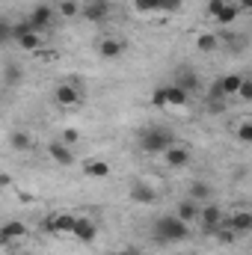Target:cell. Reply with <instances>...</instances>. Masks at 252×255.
Wrapping results in <instances>:
<instances>
[{
    "mask_svg": "<svg viewBox=\"0 0 252 255\" xmlns=\"http://www.w3.org/2000/svg\"><path fill=\"white\" fill-rule=\"evenodd\" d=\"M175 142V133L163 125H145L139 130V148L145 154H163Z\"/></svg>",
    "mask_w": 252,
    "mask_h": 255,
    "instance_id": "cell-1",
    "label": "cell"
},
{
    "mask_svg": "<svg viewBox=\"0 0 252 255\" xmlns=\"http://www.w3.org/2000/svg\"><path fill=\"white\" fill-rule=\"evenodd\" d=\"M187 235H190L187 223H181L175 214L154 220V229H151V238L160 241V244H178V241H187Z\"/></svg>",
    "mask_w": 252,
    "mask_h": 255,
    "instance_id": "cell-2",
    "label": "cell"
},
{
    "mask_svg": "<svg viewBox=\"0 0 252 255\" xmlns=\"http://www.w3.org/2000/svg\"><path fill=\"white\" fill-rule=\"evenodd\" d=\"M110 9H113L110 0H83L80 3V15L92 24H104L110 18Z\"/></svg>",
    "mask_w": 252,
    "mask_h": 255,
    "instance_id": "cell-3",
    "label": "cell"
},
{
    "mask_svg": "<svg viewBox=\"0 0 252 255\" xmlns=\"http://www.w3.org/2000/svg\"><path fill=\"white\" fill-rule=\"evenodd\" d=\"M196 220H202V232H208V235H214L220 226H223V208H217V205H205V208H199V217Z\"/></svg>",
    "mask_w": 252,
    "mask_h": 255,
    "instance_id": "cell-4",
    "label": "cell"
},
{
    "mask_svg": "<svg viewBox=\"0 0 252 255\" xmlns=\"http://www.w3.org/2000/svg\"><path fill=\"white\" fill-rule=\"evenodd\" d=\"M51 21H54V9H51V6H45V3L33 6V12H30V18H27V24H30L36 33L48 30V27H51Z\"/></svg>",
    "mask_w": 252,
    "mask_h": 255,
    "instance_id": "cell-5",
    "label": "cell"
},
{
    "mask_svg": "<svg viewBox=\"0 0 252 255\" xmlns=\"http://www.w3.org/2000/svg\"><path fill=\"white\" fill-rule=\"evenodd\" d=\"M71 235L83 244H92L98 238V226L89 220V217H74V226H71Z\"/></svg>",
    "mask_w": 252,
    "mask_h": 255,
    "instance_id": "cell-6",
    "label": "cell"
},
{
    "mask_svg": "<svg viewBox=\"0 0 252 255\" xmlns=\"http://www.w3.org/2000/svg\"><path fill=\"white\" fill-rule=\"evenodd\" d=\"M54 98H57L60 107H77L80 104V89H77V83H60Z\"/></svg>",
    "mask_w": 252,
    "mask_h": 255,
    "instance_id": "cell-7",
    "label": "cell"
},
{
    "mask_svg": "<svg viewBox=\"0 0 252 255\" xmlns=\"http://www.w3.org/2000/svg\"><path fill=\"white\" fill-rule=\"evenodd\" d=\"M223 226H229L235 235H250L252 232V214L250 211H238V214H232L229 220H223Z\"/></svg>",
    "mask_w": 252,
    "mask_h": 255,
    "instance_id": "cell-8",
    "label": "cell"
},
{
    "mask_svg": "<svg viewBox=\"0 0 252 255\" xmlns=\"http://www.w3.org/2000/svg\"><path fill=\"white\" fill-rule=\"evenodd\" d=\"M163 157H166V163H169L172 169H181V166L190 163V151L184 148V145H178V142H172V145L163 151Z\"/></svg>",
    "mask_w": 252,
    "mask_h": 255,
    "instance_id": "cell-9",
    "label": "cell"
},
{
    "mask_svg": "<svg viewBox=\"0 0 252 255\" xmlns=\"http://www.w3.org/2000/svg\"><path fill=\"white\" fill-rule=\"evenodd\" d=\"M172 86H178V89H184V92H196L199 89V74L193 71V68H181V71H175V80H172Z\"/></svg>",
    "mask_w": 252,
    "mask_h": 255,
    "instance_id": "cell-10",
    "label": "cell"
},
{
    "mask_svg": "<svg viewBox=\"0 0 252 255\" xmlns=\"http://www.w3.org/2000/svg\"><path fill=\"white\" fill-rule=\"evenodd\" d=\"M241 80H244V74H223V77L214 83V89H217L223 98H229V95H238V86H241Z\"/></svg>",
    "mask_w": 252,
    "mask_h": 255,
    "instance_id": "cell-11",
    "label": "cell"
},
{
    "mask_svg": "<svg viewBox=\"0 0 252 255\" xmlns=\"http://www.w3.org/2000/svg\"><path fill=\"white\" fill-rule=\"evenodd\" d=\"M48 154H51V160H57V163H63V166H71V163H74V151H71L65 142H60V139L48 145Z\"/></svg>",
    "mask_w": 252,
    "mask_h": 255,
    "instance_id": "cell-12",
    "label": "cell"
},
{
    "mask_svg": "<svg viewBox=\"0 0 252 255\" xmlns=\"http://www.w3.org/2000/svg\"><path fill=\"white\" fill-rule=\"evenodd\" d=\"M130 199L139 202V205H151V202H157V193H154V187L136 181V184H130Z\"/></svg>",
    "mask_w": 252,
    "mask_h": 255,
    "instance_id": "cell-13",
    "label": "cell"
},
{
    "mask_svg": "<svg viewBox=\"0 0 252 255\" xmlns=\"http://www.w3.org/2000/svg\"><path fill=\"white\" fill-rule=\"evenodd\" d=\"M98 54H101L104 60H119V57L125 54V42H119V39H104V42L98 45Z\"/></svg>",
    "mask_w": 252,
    "mask_h": 255,
    "instance_id": "cell-14",
    "label": "cell"
},
{
    "mask_svg": "<svg viewBox=\"0 0 252 255\" xmlns=\"http://www.w3.org/2000/svg\"><path fill=\"white\" fill-rule=\"evenodd\" d=\"M15 45H18L21 51H39V48H42V33L27 30V33H21V36L15 39Z\"/></svg>",
    "mask_w": 252,
    "mask_h": 255,
    "instance_id": "cell-15",
    "label": "cell"
},
{
    "mask_svg": "<svg viewBox=\"0 0 252 255\" xmlns=\"http://www.w3.org/2000/svg\"><path fill=\"white\" fill-rule=\"evenodd\" d=\"M175 217H178L181 223H193V220L199 217V205H196L193 199H181L178 208H175Z\"/></svg>",
    "mask_w": 252,
    "mask_h": 255,
    "instance_id": "cell-16",
    "label": "cell"
},
{
    "mask_svg": "<svg viewBox=\"0 0 252 255\" xmlns=\"http://www.w3.org/2000/svg\"><path fill=\"white\" fill-rule=\"evenodd\" d=\"M163 98H166V107H181V104H187V92L184 89H178V86H163Z\"/></svg>",
    "mask_w": 252,
    "mask_h": 255,
    "instance_id": "cell-17",
    "label": "cell"
},
{
    "mask_svg": "<svg viewBox=\"0 0 252 255\" xmlns=\"http://www.w3.org/2000/svg\"><path fill=\"white\" fill-rule=\"evenodd\" d=\"M21 80H24V68H21V65H15V63L3 65V83H6V86H18Z\"/></svg>",
    "mask_w": 252,
    "mask_h": 255,
    "instance_id": "cell-18",
    "label": "cell"
},
{
    "mask_svg": "<svg viewBox=\"0 0 252 255\" xmlns=\"http://www.w3.org/2000/svg\"><path fill=\"white\" fill-rule=\"evenodd\" d=\"M83 172H86L89 178H107V175H110V163H107V160H92V163L83 166Z\"/></svg>",
    "mask_w": 252,
    "mask_h": 255,
    "instance_id": "cell-19",
    "label": "cell"
},
{
    "mask_svg": "<svg viewBox=\"0 0 252 255\" xmlns=\"http://www.w3.org/2000/svg\"><path fill=\"white\" fill-rule=\"evenodd\" d=\"M71 226H74V217H71V214H57V217L48 223L51 232H68V235H71Z\"/></svg>",
    "mask_w": 252,
    "mask_h": 255,
    "instance_id": "cell-20",
    "label": "cell"
},
{
    "mask_svg": "<svg viewBox=\"0 0 252 255\" xmlns=\"http://www.w3.org/2000/svg\"><path fill=\"white\" fill-rule=\"evenodd\" d=\"M238 15H241V12H238V6H235V3H229V0H226V3H223V6H220V12H217V15H214V18H217V21H220V24H232V21H235V18H238Z\"/></svg>",
    "mask_w": 252,
    "mask_h": 255,
    "instance_id": "cell-21",
    "label": "cell"
},
{
    "mask_svg": "<svg viewBox=\"0 0 252 255\" xmlns=\"http://www.w3.org/2000/svg\"><path fill=\"white\" fill-rule=\"evenodd\" d=\"M24 232H27V226L24 223H6V226H0V235L12 244L15 238H24Z\"/></svg>",
    "mask_w": 252,
    "mask_h": 255,
    "instance_id": "cell-22",
    "label": "cell"
},
{
    "mask_svg": "<svg viewBox=\"0 0 252 255\" xmlns=\"http://www.w3.org/2000/svg\"><path fill=\"white\" fill-rule=\"evenodd\" d=\"M217 45H220V39H217V33H202V36L196 39V48H199V51H205V54H211V51H217Z\"/></svg>",
    "mask_w": 252,
    "mask_h": 255,
    "instance_id": "cell-23",
    "label": "cell"
},
{
    "mask_svg": "<svg viewBox=\"0 0 252 255\" xmlns=\"http://www.w3.org/2000/svg\"><path fill=\"white\" fill-rule=\"evenodd\" d=\"M187 199H193V202H205V199H211V184H205V181H193Z\"/></svg>",
    "mask_w": 252,
    "mask_h": 255,
    "instance_id": "cell-24",
    "label": "cell"
},
{
    "mask_svg": "<svg viewBox=\"0 0 252 255\" xmlns=\"http://www.w3.org/2000/svg\"><path fill=\"white\" fill-rule=\"evenodd\" d=\"M9 142H12L15 151H27V148H30V136H27L24 130H12V133H9Z\"/></svg>",
    "mask_w": 252,
    "mask_h": 255,
    "instance_id": "cell-25",
    "label": "cell"
},
{
    "mask_svg": "<svg viewBox=\"0 0 252 255\" xmlns=\"http://www.w3.org/2000/svg\"><path fill=\"white\" fill-rule=\"evenodd\" d=\"M160 3L163 0H133V6H136V12H160Z\"/></svg>",
    "mask_w": 252,
    "mask_h": 255,
    "instance_id": "cell-26",
    "label": "cell"
},
{
    "mask_svg": "<svg viewBox=\"0 0 252 255\" xmlns=\"http://www.w3.org/2000/svg\"><path fill=\"white\" fill-rule=\"evenodd\" d=\"M60 12H63L65 18H74V15H80V3L77 0H63L60 3Z\"/></svg>",
    "mask_w": 252,
    "mask_h": 255,
    "instance_id": "cell-27",
    "label": "cell"
},
{
    "mask_svg": "<svg viewBox=\"0 0 252 255\" xmlns=\"http://www.w3.org/2000/svg\"><path fill=\"white\" fill-rule=\"evenodd\" d=\"M9 42H12V24L0 18V48H3V45H9Z\"/></svg>",
    "mask_w": 252,
    "mask_h": 255,
    "instance_id": "cell-28",
    "label": "cell"
},
{
    "mask_svg": "<svg viewBox=\"0 0 252 255\" xmlns=\"http://www.w3.org/2000/svg\"><path fill=\"white\" fill-rule=\"evenodd\" d=\"M238 136H241L244 142H252V122L250 119H244V122L238 125Z\"/></svg>",
    "mask_w": 252,
    "mask_h": 255,
    "instance_id": "cell-29",
    "label": "cell"
},
{
    "mask_svg": "<svg viewBox=\"0 0 252 255\" xmlns=\"http://www.w3.org/2000/svg\"><path fill=\"white\" fill-rule=\"evenodd\" d=\"M238 95H241L244 101H252V80H250V77H244V80H241V86H238Z\"/></svg>",
    "mask_w": 252,
    "mask_h": 255,
    "instance_id": "cell-30",
    "label": "cell"
},
{
    "mask_svg": "<svg viewBox=\"0 0 252 255\" xmlns=\"http://www.w3.org/2000/svg\"><path fill=\"white\" fill-rule=\"evenodd\" d=\"M77 139H80V133H77L74 128H65V130H63V139H60V142H65V145L71 148V145H74Z\"/></svg>",
    "mask_w": 252,
    "mask_h": 255,
    "instance_id": "cell-31",
    "label": "cell"
},
{
    "mask_svg": "<svg viewBox=\"0 0 252 255\" xmlns=\"http://www.w3.org/2000/svg\"><path fill=\"white\" fill-rule=\"evenodd\" d=\"M181 9V0H163L160 3V12H178Z\"/></svg>",
    "mask_w": 252,
    "mask_h": 255,
    "instance_id": "cell-32",
    "label": "cell"
},
{
    "mask_svg": "<svg viewBox=\"0 0 252 255\" xmlns=\"http://www.w3.org/2000/svg\"><path fill=\"white\" fill-rule=\"evenodd\" d=\"M151 104H157V107H166V98H163V86H160V89H154V95H151Z\"/></svg>",
    "mask_w": 252,
    "mask_h": 255,
    "instance_id": "cell-33",
    "label": "cell"
},
{
    "mask_svg": "<svg viewBox=\"0 0 252 255\" xmlns=\"http://www.w3.org/2000/svg\"><path fill=\"white\" fill-rule=\"evenodd\" d=\"M223 3H226V0H211V3H208V12H211V15H217Z\"/></svg>",
    "mask_w": 252,
    "mask_h": 255,
    "instance_id": "cell-34",
    "label": "cell"
},
{
    "mask_svg": "<svg viewBox=\"0 0 252 255\" xmlns=\"http://www.w3.org/2000/svg\"><path fill=\"white\" fill-rule=\"evenodd\" d=\"M235 6H238V12H250V9H252V0H238Z\"/></svg>",
    "mask_w": 252,
    "mask_h": 255,
    "instance_id": "cell-35",
    "label": "cell"
},
{
    "mask_svg": "<svg viewBox=\"0 0 252 255\" xmlns=\"http://www.w3.org/2000/svg\"><path fill=\"white\" fill-rule=\"evenodd\" d=\"M9 184H12V178L6 172H0V187H9Z\"/></svg>",
    "mask_w": 252,
    "mask_h": 255,
    "instance_id": "cell-36",
    "label": "cell"
},
{
    "mask_svg": "<svg viewBox=\"0 0 252 255\" xmlns=\"http://www.w3.org/2000/svg\"><path fill=\"white\" fill-rule=\"evenodd\" d=\"M122 255H142V253H136V250H127V253H122Z\"/></svg>",
    "mask_w": 252,
    "mask_h": 255,
    "instance_id": "cell-37",
    "label": "cell"
},
{
    "mask_svg": "<svg viewBox=\"0 0 252 255\" xmlns=\"http://www.w3.org/2000/svg\"><path fill=\"white\" fill-rule=\"evenodd\" d=\"M24 255H30V253H24Z\"/></svg>",
    "mask_w": 252,
    "mask_h": 255,
    "instance_id": "cell-38",
    "label": "cell"
}]
</instances>
